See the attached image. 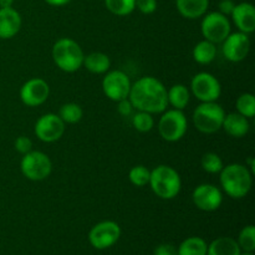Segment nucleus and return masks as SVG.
Segmentation results:
<instances>
[{"instance_id":"obj_1","label":"nucleus","mask_w":255,"mask_h":255,"mask_svg":"<svg viewBox=\"0 0 255 255\" xmlns=\"http://www.w3.org/2000/svg\"><path fill=\"white\" fill-rule=\"evenodd\" d=\"M128 100L137 111L162 114L168 106L167 89L158 79L144 76L131 85Z\"/></svg>"},{"instance_id":"obj_2","label":"nucleus","mask_w":255,"mask_h":255,"mask_svg":"<svg viewBox=\"0 0 255 255\" xmlns=\"http://www.w3.org/2000/svg\"><path fill=\"white\" fill-rule=\"evenodd\" d=\"M253 173L246 164L231 163L221 171L219 182L223 191L233 199H242L251 192Z\"/></svg>"},{"instance_id":"obj_3","label":"nucleus","mask_w":255,"mask_h":255,"mask_svg":"<svg viewBox=\"0 0 255 255\" xmlns=\"http://www.w3.org/2000/svg\"><path fill=\"white\" fill-rule=\"evenodd\" d=\"M148 184L152 192L161 199H173L182 188V179L178 172L171 166L161 164L151 171Z\"/></svg>"},{"instance_id":"obj_4","label":"nucleus","mask_w":255,"mask_h":255,"mask_svg":"<svg viewBox=\"0 0 255 255\" xmlns=\"http://www.w3.org/2000/svg\"><path fill=\"white\" fill-rule=\"evenodd\" d=\"M52 60L60 70L75 72L82 67L85 54L81 46L70 37L59 39L52 46Z\"/></svg>"},{"instance_id":"obj_5","label":"nucleus","mask_w":255,"mask_h":255,"mask_svg":"<svg viewBox=\"0 0 255 255\" xmlns=\"http://www.w3.org/2000/svg\"><path fill=\"white\" fill-rule=\"evenodd\" d=\"M226 111L217 101L202 102L193 112V124L199 132L206 134L216 133L222 128Z\"/></svg>"},{"instance_id":"obj_6","label":"nucleus","mask_w":255,"mask_h":255,"mask_svg":"<svg viewBox=\"0 0 255 255\" xmlns=\"http://www.w3.org/2000/svg\"><path fill=\"white\" fill-rule=\"evenodd\" d=\"M20 169L24 177L34 182L46 179L52 171V162L46 153L41 151H30L22 154Z\"/></svg>"},{"instance_id":"obj_7","label":"nucleus","mask_w":255,"mask_h":255,"mask_svg":"<svg viewBox=\"0 0 255 255\" xmlns=\"http://www.w3.org/2000/svg\"><path fill=\"white\" fill-rule=\"evenodd\" d=\"M188 129V121L182 110L172 109L163 111L158 121V132L167 142H177L182 139Z\"/></svg>"},{"instance_id":"obj_8","label":"nucleus","mask_w":255,"mask_h":255,"mask_svg":"<svg viewBox=\"0 0 255 255\" xmlns=\"http://www.w3.org/2000/svg\"><path fill=\"white\" fill-rule=\"evenodd\" d=\"M231 21L228 16L219 11H212L203 15L201 22L202 35L206 40L213 44H222L227 36L231 34Z\"/></svg>"},{"instance_id":"obj_9","label":"nucleus","mask_w":255,"mask_h":255,"mask_svg":"<svg viewBox=\"0 0 255 255\" xmlns=\"http://www.w3.org/2000/svg\"><path fill=\"white\" fill-rule=\"evenodd\" d=\"M191 91L201 102H213L221 97L222 86L214 75L199 72L192 79Z\"/></svg>"},{"instance_id":"obj_10","label":"nucleus","mask_w":255,"mask_h":255,"mask_svg":"<svg viewBox=\"0 0 255 255\" xmlns=\"http://www.w3.org/2000/svg\"><path fill=\"white\" fill-rule=\"evenodd\" d=\"M120 237L121 228L119 224L114 221H104L92 227L89 233V241L95 249L102 251L115 246Z\"/></svg>"},{"instance_id":"obj_11","label":"nucleus","mask_w":255,"mask_h":255,"mask_svg":"<svg viewBox=\"0 0 255 255\" xmlns=\"http://www.w3.org/2000/svg\"><path fill=\"white\" fill-rule=\"evenodd\" d=\"M131 85V80L126 72L114 70L105 75L102 80V91L110 100L119 102L128 97Z\"/></svg>"},{"instance_id":"obj_12","label":"nucleus","mask_w":255,"mask_h":255,"mask_svg":"<svg viewBox=\"0 0 255 255\" xmlns=\"http://www.w3.org/2000/svg\"><path fill=\"white\" fill-rule=\"evenodd\" d=\"M65 122L60 119L59 115L45 114L35 124V134L37 138L46 143L56 142L64 136Z\"/></svg>"},{"instance_id":"obj_13","label":"nucleus","mask_w":255,"mask_h":255,"mask_svg":"<svg viewBox=\"0 0 255 255\" xmlns=\"http://www.w3.org/2000/svg\"><path fill=\"white\" fill-rule=\"evenodd\" d=\"M251 50V39L242 31L231 32L222 42V52L231 62H241L248 56Z\"/></svg>"},{"instance_id":"obj_14","label":"nucleus","mask_w":255,"mask_h":255,"mask_svg":"<svg viewBox=\"0 0 255 255\" xmlns=\"http://www.w3.org/2000/svg\"><path fill=\"white\" fill-rule=\"evenodd\" d=\"M192 201L201 211L214 212L223 203V193L214 184L202 183L194 188Z\"/></svg>"},{"instance_id":"obj_15","label":"nucleus","mask_w":255,"mask_h":255,"mask_svg":"<svg viewBox=\"0 0 255 255\" xmlns=\"http://www.w3.org/2000/svg\"><path fill=\"white\" fill-rule=\"evenodd\" d=\"M50 95V86L44 79L34 77L25 82L20 89V99L29 107H36L44 104Z\"/></svg>"},{"instance_id":"obj_16","label":"nucleus","mask_w":255,"mask_h":255,"mask_svg":"<svg viewBox=\"0 0 255 255\" xmlns=\"http://www.w3.org/2000/svg\"><path fill=\"white\" fill-rule=\"evenodd\" d=\"M231 16L239 31L251 34L255 30V7L252 2L236 4Z\"/></svg>"},{"instance_id":"obj_17","label":"nucleus","mask_w":255,"mask_h":255,"mask_svg":"<svg viewBox=\"0 0 255 255\" xmlns=\"http://www.w3.org/2000/svg\"><path fill=\"white\" fill-rule=\"evenodd\" d=\"M21 15L14 7H0V39H11L21 27Z\"/></svg>"},{"instance_id":"obj_18","label":"nucleus","mask_w":255,"mask_h":255,"mask_svg":"<svg viewBox=\"0 0 255 255\" xmlns=\"http://www.w3.org/2000/svg\"><path fill=\"white\" fill-rule=\"evenodd\" d=\"M222 128L231 137L242 138V137L248 133L251 126H249L248 119L244 117L243 115L238 114V112H231V114L226 115V117H224Z\"/></svg>"},{"instance_id":"obj_19","label":"nucleus","mask_w":255,"mask_h":255,"mask_svg":"<svg viewBox=\"0 0 255 255\" xmlns=\"http://www.w3.org/2000/svg\"><path fill=\"white\" fill-rule=\"evenodd\" d=\"M176 6L182 16L193 20L206 14L209 0H176Z\"/></svg>"},{"instance_id":"obj_20","label":"nucleus","mask_w":255,"mask_h":255,"mask_svg":"<svg viewBox=\"0 0 255 255\" xmlns=\"http://www.w3.org/2000/svg\"><path fill=\"white\" fill-rule=\"evenodd\" d=\"M241 252L236 239L231 237H221L209 244L207 255H239Z\"/></svg>"},{"instance_id":"obj_21","label":"nucleus","mask_w":255,"mask_h":255,"mask_svg":"<svg viewBox=\"0 0 255 255\" xmlns=\"http://www.w3.org/2000/svg\"><path fill=\"white\" fill-rule=\"evenodd\" d=\"M82 66L86 67L92 74H106L111 67V60L104 52H91L84 57Z\"/></svg>"},{"instance_id":"obj_22","label":"nucleus","mask_w":255,"mask_h":255,"mask_svg":"<svg viewBox=\"0 0 255 255\" xmlns=\"http://www.w3.org/2000/svg\"><path fill=\"white\" fill-rule=\"evenodd\" d=\"M167 100H168V105H171L173 109L183 111L189 104L191 92H189L188 87L184 86V85H173L171 89L167 90Z\"/></svg>"},{"instance_id":"obj_23","label":"nucleus","mask_w":255,"mask_h":255,"mask_svg":"<svg viewBox=\"0 0 255 255\" xmlns=\"http://www.w3.org/2000/svg\"><path fill=\"white\" fill-rule=\"evenodd\" d=\"M217 56V46L208 40H202L194 46L193 59L199 65H208L214 61Z\"/></svg>"},{"instance_id":"obj_24","label":"nucleus","mask_w":255,"mask_h":255,"mask_svg":"<svg viewBox=\"0 0 255 255\" xmlns=\"http://www.w3.org/2000/svg\"><path fill=\"white\" fill-rule=\"evenodd\" d=\"M208 244L201 237H189L177 248L178 255H207Z\"/></svg>"},{"instance_id":"obj_25","label":"nucleus","mask_w":255,"mask_h":255,"mask_svg":"<svg viewBox=\"0 0 255 255\" xmlns=\"http://www.w3.org/2000/svg\"><path fill=\"white\" fill-rule=\"evenodd\" d=\"M59 116L65 124H77L81 121L82 116H84V110L79 104L69 102L60 107Z\"/></svg>"},{"instance_id":"obj_26","label":"nucleus","mask_w":255,"mask_h":255,"mask_svg":"<svg viewBox=\"0 0 255 255\" xmlns=\"http://www.w3.org/2000/svg\"><path fill=\"white\" fill-rule=\"evenodd\" d=\"M107 10L117 16H126L136 9V0H105Z\"/></svg>"},{"instance_id":"obj_27","label":"nucleus","mask_w":255,"mask_h":255,"mask_svg":"<svg viewBox=\"0 0 255 255\" xmlns=\"http://www.w3.org/2000/svg\"><path fill=\"white\" fill-rule=\"evenodd\" d=\"M237 112L247 119H253L255 115V97L253 94H242L236 102Z\"/></svg>"},{"instance_id":"obj_28","label":"nucleus","mask_w":255,"mask_h":255,"mask_svg":"<svg viewBox=\"0 0 255 255\" xmlns=\"http://www.w3.org/2000/svg\"><path fill=\"white\" fill-rule=\"evenodd\" d=\"M202 168L207 172V173L216 174L221 173V171L223 169L224 163L223 159L221 158V156L214 152H207L203 157H202Z\"/></svg>"},{"instance_id":"obj_29","label":"nucleus","mask_w":255,"mask_h":255,"mask_svg":"<svg viewBox=\"0 0 255 255\" xmlns=\"http://www.w3.org/2000/svg\"><path fill=\"white\" fill-rule=\"evenodd\" d=\"M239 248L243 252H254L255 251V227L247 226L241 231L238 237Z\"/></svg>"},{"instance_id":"obj_30","label":"nucleus","mask_w":255,"mask_h":255,"mask_svg":"<svg viewBox=\"0 0 255 255\" xmlns=\"http://www.w3.org/2000/svg\"><path fill=\"white\" fill-rule=\"evenodd\" d=\"M132 124L137 131L146 133L154 127V119L148 112L137 111V114H134L132 117Z\"/></svg>"},{"instance_id":"obj_31","label":"nucleus","mask_w":255,"mask_h":255,"mask_svg":"<svg viewBox=\"0 0 255 255\" xmlns=\"http://www.w3.org/2000/svg\"><path fill=\"white\" fill-rule=\"evenodd\" d=\"M149 176H151V171L142 164L132 167L128 173L129 182L136 187L147 186L149 182Z\"/></svg>"},{"instance_id":"obj_32","label":"nucleus","mask_w":255,"mask_h":255,"mask_svg":"<svg viewBox=\"0 0 255 255\" xmlns=\"http://www.w3.org/2000/svg\"><path fill=\"white\" fill-rule=\"evenodd\" d=\"M136 9L144 15L153 14L157 10V0H136Z\"/></svg>"},{"instance_id":"obj_33","label":"nucleus","mask_w":255,"mask_h":255,"mask_svg":"<svg viewBox=\"0 0 255 255\" xmlns=\"http://www.w3.org/2000/svg\"><path fill=\"white\" fill-rule=\"evenodd\" d=\"M15 149H16L19 153L25 154L27 152H30L32 149V141L26 136H20L15 139Z\"/></svg>"},{"instance_id":"obj_34","label":"nucleus","mask_w":255,"mask_h":255,"mask_svg":"<svg viewBox=\"0 0 255 255\" xmlns=\"http://www.w3.org/2000/svg\"><path fill=\"white\" fill-rule=\"evenodd\" d=\"M133 110L134 109H133V106H132L131 101L128 100V97L117 102V111H119V114L121 115V116H124V117L129 116Z\"/></svg>"},{"instance_id":"obj_35","label":"nucleus","mask_w":255,"mask_h":255,"mask_svg":"<svg viewBox=\"0 0 255 255\" xmlns=\"http://www.w3.org/2000/svg\"><path fill=\"white\" fill-rule=\"evenodd\" d=\"M154 255H178L177 248L172 244H159L154 249Z\"/></svg>"},{"instance_id":"obj_36","label":"nucleus","mask_w":255,"mask_h":255,"mask_svg":"<svg viewBox=\"0 0 255 255\" xmlns=\"http://www.w3.org/2000/svg\"><path fill=\"white\" fill-rule=\"evenodd\" d=\"M234 6H236V2L233 0H221V2H219V12L228 16V15L232 14Z\"/></svg>"},{"instance_id":"obj_37","label":"nucleus","mask_w":255,"mask_h":255,"mask_svg":"<svg viewBox=\"0 0 255 255\" xmlns=\"http://www.w3.org/2000/svg\"><path fill=\"white\" fill-rule=\"evenodd\" d=\"M71 0H45V2L51 6H64V5L69 4Z\"/></svg>"},{"instance_id":"obj_38","label":"nucleus","mask_w":255,"mask_h":255,"mask_svg":"<svg viewBox=\"0 0 255 255\" xmlns=\"http://www.w3.org/2000/svg\"><path fill=\"white\" fill-rule=\"evenodd\" d=\"M246 166L251 168L252 173H254V172H255V158H254V157H249V158L247 159Z\"/></svg>"},{"instance_id":"obj_39","label":"nucleus","mask_w":255,"mask_h":255,"mask_svg":"<svg viewBox=\"0 0 255 255\" xmlns=\"http://www.w3.org/2000/svg\"><path fill=\"white\" fill-rule=\"evenodd\" d=\"M14 4V0H0V7H10Z\"/></svg>"},{"instance_id":"obj_40","label":"nucleus","mask_w":255,"mask_h":255,"mask_svg":"<svg viewBox=\"0 0 255 255\" xmlns=\"http://www.w3.org/2000/svg\"><path fill=\"white\" fill-rule=\"evenodd\" d=\"M239 255H254V254H253V252H243V253L241 252V254Z\"/></svg>"}]
</instances>
